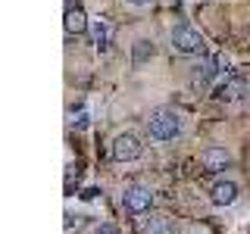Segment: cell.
I'll list each match as a JSON object with an SVG mask.
<instances>
[{"mask_svg": "<svg viewBox=\"0 0 250 234\" xmlns=\"http://www.w3.org/2000/svg\"><path fill=\"white\" fill-rule=\"evenodd\" d=\"M147 131H150L153 140H172V137H178V131H182V119H178L175 109L156 106L150 113V119H147Z\"/></svg>", "mask_w": 250, "mask_h": 234, "instance_id": "1", "label": "cell"}, {"mask_svg": "<svg viewBox=\"0 0 250 234\" xmlns=\"http://www.w3.org/2000/svg\"><path fill=\"white\" fill-rule=\"evenodd\" d=\"M172 50H175V53H185V57L200 53L203 50V35H200L197 28H191V25L172 28Z\"/></svg>", "mask_w": 250, "mask_h": 234, "instance_id": "2", "label": "cell"}, {"mask_svg": "<svg viewBox=\"0 0 250 234\" xmlns=\"http://www.w3.org/2000/svg\"><path fill=\"white\" fill-rule=\"evenodd\" d=\"M122 206H125V213H131V215L147 213V209L153 206V191L144 187V184H128L125 194H122Z\"/></svg>", "mask_w": 250, "mask_h": 234, "instance_id": "3", "label": "cell"}, {"mask_svg": "<svg viewBox=\"0 0 250 234\" xmlns=\"http://www.w3.org/2000/svg\"><path fill=\"white\" fill-rule=\"evenodd\" d=\"M141 153H144V144L135 135H119L113 140V159L116 162H135Z\"/></svg>", "mask_w": 250, "mask_h": 234, "instance_id": "4", "label": "cell"}, {"mask_svg": "<svg viewBox=\"0 0 250 234\" xmlns=\"http://www.w3.org/2000/svg\"><path fill=\"white\" fill-rule=\"evenodd\" d=\"M219 62H222V59H203L200 66L191 69V88L194 91H207L209 88V81H213L216 72H219V69H216Z\"/></svg>", "mask_w": 250, "mask_h": 234, "instance_id": "5", "label": "cell"}, {"mask_svg": "<svg viewBox=\"0 0 250 234\" xmlns=\"http://www.w3.org/2000/svg\"><path fill=\"white\" fill-rule=\"evenodd\" d=\"M244 94H247V78L231 75V78H225V81L216 88V100H225V103H231V100H241Z\"/></svg>", "mask_w": 250, "mask_h": 234, "instance_id": "6", "label": "cell"}, {"mask_svg": "<svg viewBox=\"0 0 250 234\" xmlns=\"http://www.w3.org/2000/svg\"><path fill=\"white\" fill-rule=\"evenodd\" d=\"M200 162H203L207 172H222V169L231 166V156H229L225 147H207V150L200 153Z\"/></svg>", "mask_w": 250, "mask_h": 234, "instance_id": "7", "label": "cell"}, {"mask_svg": "<svg viewBox=\"0 0 250 234\" xmlns=\"http://www.w3.org/2000/svg\"><path fill=\"white\" fill-rule=\"evenodd\" d=\"M238 200V184L234 181H216L213 187H209V203L213 206H231V203Z\"/></svg>", "mask_w": 250, "mask_h": 234, "instance_id": "8", "label": "cell"}, {"mask_svg": "<svg viewBox=\"0 0 250 234\" xmlns=\"http://www.w3.org/2000/svg\"><path fill=\"white\" fill-rule=\"evenodd\" d=\"M62 25H66V35H82V31H88V16L78 3H69L66 16H62Z\"/></svg>", "mask_w": 250, "mask_h": 234, "instance_id": "9", "label": "cell"}, {"mask_svg": "<svg viewBox=\"0 0 250 234\" xmlns=\"http://www.w3.org/2000/svg\"><path fill=\"white\" fill-rule=\"evenodd\" d=\"M141 234H178V228L169 215L156 213V215H147L144 222H141Z\"/></svg>", "mask_w": 250, "mask_h": 234, "instance_id": "10", "label": "cell"}, {"mask_svg": "<svg viewBox=\"0 0 250 234\" xmlns=\"http://www.w3.org/2000/svg\"><path fill=\"white\" fill-rule=\"evenodd\" d=\"M153 53H156V47H153V41H147V38H138L135 44H131V59L138 62H147V59H153Z\"/></svg>", "mask_w": 250, "mask_h": 234, "instance_id": "11", "label": "cell"}, {"mask_svg": "<svg viewBox=\"0 0 250 234\" xmlns=\"http://www.w3.org/2000/svg\"><path fill=\"white\" fill-rule=\"evenodd\" d=\"M91 41L97 50H106V44H109V28H106V22H94L91 25Z\"/></svg>", "mask_w": 250, "mask_h": 234, "instance_id": "12", "label": "cell"}, {"mask_svg": "<svg viewBox=\"0 0 250 234\" xmlns=\"http://www.w3.org/2000/svg\"><path fill=\"white\" fill-rule=\"evenodd\" d=\"M94 234H119V231H116V228H113V225H106V222H100V225H97V228H94Z\"/></svg>", "mask_w": 250, "mask_h": 234, "instance_id": "13", "label": "cell"}, {"mask_svg": "<svg viewBox=\"0 0 250 234\" xmlns=\"http://www.w3.org/2000/svg\"><path fill=\"white\" fill-rule=\"evenodd\" d=\"M125 3H131V6H147V3H153V0H125Z\"/></svg>", "mask_w": 250, "mask_h": 234, "instance_id": "14", "label": "cell"}]
</instances>
